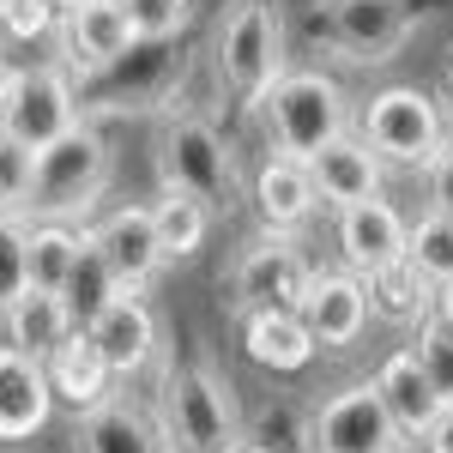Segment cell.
<instances>
[{"label":"cell","mask_w":453,"mask_h":453,"mask_svg":"<svg viewBox=\"0 0 453 453\" xmlns=\"http://www.w3.org/2000/svg\"><path fill=\"white\" fill-rule=\"evenodd\" d=\"M55 12H73V6H91V0H49Z\"/></svg>","instance_id":"40"},{"label":"cell","mask_w":453,"mask_h":453,"mask_svg":"<svg viewBox=\"0 0 453 453\" xmlns=\"http://www.w3.org/2000/svg\"><path fill=\"white\" fill-rule=\"evenodd\" d=\"M314 181L303 164H290V157H266L260 175H254V218H260V230L266 236H296L303 224L314 218Z\"/></svg>","instance_id":"20"},{"label":"cell","mask_w":453,"mask_h":453,"mask_svg":"<svg viewBox=\"0 0 453 453\" xmlns=\"http://www.w3.org/2000/svg\"><path fill=\"white\" fill-rule=\"evenodd\" d=\"M260 121H266L273 157L309 164V157H320L333 140L350 134V97H345L339 79L303 67V73H284L279 85L260 97Z\"/></svg>","instance_id":"1"},{"label":"cell","mask_w":453,"mask_h":453,"mask_svg":"<svg viewBox=\"0 0 453 453\" xmlns=\"http://www.w3.org/2000/svg\"><path fill=\"white\" fill-rule=\"evenodd\" d=\"M79 242H85V230H73V224H25V279H31V290L61 296L73 260H79Z\"/></svg>","instance_id":"25"},{"label":"cell","mask_w":453,"mask_h":453,"mask_svg":"<svg viewBox=\"0 0 453 453\" xmlns=\"http://www.w3.org/2000/svg\"><path fill=\"white\" fill-rule=\"evenodd\" d=\"M236 453H273V448H260V441H242V448H236Z\"/></svg>","instance_id":"41"},{"label":"cell","mask_w":453,"mask_h":453,"mask_svg":"<svg viewBox=\"0 0 453 453\" xmlns=\"http://www.w3.org/2000/svg\"><path fill=\"white\" fill-rule=\"evenodd\" d=\"M31 151L25 145H12L6 134H0V218H25V206H31Z\"/></svg>","instance_id":"33"},{"label":"cell","mask_w":453,"mask_h":453,"mask_svg":"<svg viewBox=\"0 0 453 453\" xmlns=\"http://www.w3.org/2000/svg\"><path fill=\"white\" fill-rule=\"evenodd\" d=\"M12 73H19V61H12V42H6V36H0V91H6V85H12Z\"/></svg>","instance_id":"39"},{"label":"cell","mask_w":453,"mask_h":453,"mask_svg":"<svg viewBox=\"0 0 453 453\" xmlns=\"http://www.w3.org/2000/svg\"><path fill=\"white\" fill-rule=\"evenodd\" d=\"M405 211L393 200H363V206L339 211V254H345V273L357 279H375L387 266L405 260Z\"/></svg>","instance_id":"14"},{"label":"cell","mask_w":453,"mask_h":453,"mask_svg":"<svg viewBox=\"0 0 453 453\" xmlns=\"http://www.w3.org/2000/svg\"><path fill=\"white\" fill-rule=\"evenodd\" d=\"M375 399H381V411L393 418V429H399V441L411 448V441H423L429 435V423L441 418L448 405H441V393L429 387V375L418 369V357L411 350H393L381 369H375Z\"/></svg>","instance_id":"17"},{"label":"cell","mask_w":453,"mask_h":453,"mask_svg":"<svg viewBox=\"0 0 453 453\" xmlns=\"http://www.w3.org/2000/svg\"><path fill=\"white\" fill-rule=\"evenodd\" d=\"M42 375H49V393H55V399H67L73 411H97V405L109 399V381H115V375H109V363L97 357V345H91L85 333H73L67 345L42 363Z\"/></svg>","instance_id":"23"},{"label":"cell","mask_w":453,"mask_h":453,"mask_svg":"<svg viewBox=\"0 0 453 453\" xmlns=\"http://www.w3.org/2000/svg\"><path fill=\"white\" fill-rule=\"evenodd\" d=\"M303 279H309V266H303V254L290 236H254L242 248V260H236V273H230V309L242 314H260V309H296V296H303Z\"/></svg>","instance_id":"11"},{"label":"cell","mask_w":453,"mask_h":453,"mask_svg":"<svg viewBox=\"0 0 453 453\" xmlns=\"http://www.w3.org/2000/svg\"><path fill=\"white\" fill-rule=\"evenodd\" d=\"M448 104H453V55H448Z\"/></svg>","instance_id":"42"},{"label":"cell","mask_w":453,"mask_h":453,"mask_svg":"<svg viewBox=\"0 0 453 453\" xmlns=\"http://www.w3.org/2000/svg\"><path fill=\"white\" fill-rule=\"evenodd\" d=\"M73 453H170L164 429L151 411L127 405V399H104L97 411L73 423Z\"/></svg>","instance_id":"21"},{"label":"cell","mask_w":453,"mask_h":453,"mask_svg":"<svg viewBox=\"0 0 453 453\" xmlns=\"http://www.w3.org/2000/svg\"><path fill=\"white\" fill-rule=\"evenodd\" d=\"M188 73V55L181 42H145L134 36L115 61L91 73H73V97H79V115L97 121V115H145V109H164L175 97Z\"/></svg>","instance_id":"2"},{"label":"cell","mask_w":453,"mask_h":453,"mask_svg":"<svg viewBox=\"0 0 453 453\" xmlns=\"http://www.w3.org/2000/svg\"><path fill=\"white\" fill-rule=\"evenodd\" d=\"M25 218H0V314L25 296Z\"/></svg>","instance_id":"34"},{"label":"cell","mask_w":453,"mask_h":453,"mask_svg":"<svg viewBox=\"0 0 453 453\" xmlns=\"http://www.w3.org/2000/svg\"><path fill=\"white\" fill-rule=\"evenodd\" d=\"M242 350L260 363V369H309L314 363V339L309 326L296 320V309H260L242 320Z\"/></svg>","instance_id":"24"},{"label":"cell","mask_w":453,"mask_h":453,"mask_svg":"<svg viewBox=\"0 0 453 453\" xmlns=\"http://www.w3.org/2000/svg\"><path fill=\"white\" fill-rule=\"evenodd\" d=\"M115 296H121V284H115L109 260L91 248V236H85V242H79V260H73V273H67V284H61V309H67V320L85 333Z\"/></svg>","instance_id":"26"},{"label":"cell","mask_w":453,"mask_h":453,"mask_svg":"<svg viewBox=\"0 0 453 453\" xmlns=\"http://www.w3.org/2000/svg\"><path fill=\"white\" fill-rule=\"evenodd\" d=\"M79 97H73V73L67 67H19L12 85L0 91V134L25 151H49L55 140H67L79 127Z\"/></svg>","instance_id":"8"},{"label":"cell","mask_w":453,"mask_h":453,"mask_svg":"<svg viewBox=\"0 0 453 453\" xmlns=\"http://www.w3.org/2000/svg\"><path fill=\"white\" fill-rule=\"evenodd\" d=\"M49 42L61 49V61H55V67L91 73V67H104V61H115V55L134 42V25H127V12H121L115 0H91V6L61 12V25H55Z\"/></svg>","instance_id":"15"},{"label":"cell","mask_w":453,"mask_h":453,"mask_svg":"<svg viewBox=\"0 0 453 453\" xmlns=\"http://www.w3.org/2000/svg\"><path fill=\"white\" fill-rule=\"evenodd\" d=\"M85 236H91V248L109 260V273H115V284H121L127 296H140L145 284L170 266L164 248H157V230H151V206H115L109 218H97Z\"/></svg>","instance_id":"13"},{"label":"cell","mask_w":453,"mask_h":453,"mask_svg":"<svg viewBox=\"0 0 453 453\" xmlns=\"http://www.w3.org/2000/svg\"><path fill=\"white\" fill-rule=\"evenodd\" d=\"M369 284V309H381V314H399V320H418V314H429V284L399 260V266H387V273H375V279H363Z\"/></svg>","instance_id":"29"},{"label":"cell","mask_w":453,"mask_h":453,"mask_svg":"<svg viewBox=\"0 0 453 453\" xmlns=\"http://www.w3.org/2000/svg\"><path fill=\"white\" fill-rule=\"evenodd\" d=\"M157 170H164V188L200 200L206 211H230L242 194L236 151L206 115H170V127L157 140Z\"/></svg>","instance_id":"6"},{"label":"cell","mask_w":453,"mask_h":453,"mask_svg":"<svg viewBox=\"0 0 453 453\" xmlns=\"http://www.w3.org/2000/svg\"><path fill=\"white\" fill-rule=\"evenodd\" d=\"M309 36L320 42V49H326V55H333V25H326V12H320V6L309 12Z\"/></svg>","instance_id":"38"},{"label":"cell","mask_w":453,"mask_h":453,"mask_svg":"<svg viewBox=\"0 0 453 453\" xmlns=\"http://www.w3.org/2000/svg\"><path fill=\"white\" fill-rule=\"evenodd\" d=\"M314 181V200L320 206H363V200H381V157L369 151V145L357 140V134H345V140H333L320 157H309L303 164Z\"/></svg>","instance_id":"18"},{"label":"cell","mask_w":453,"mask_h":453,"mask_svg":"<svg viewBox=\"0 0 453 453\" xmlns=\"http://www.w3.org/2000/svg\"><path fill=\"white\" fill-rule=\"evenodd\" d=\"M333 25V55L350 67H381L411 36V0H320Z\"/></svg>","instance_id":"10"},{"label":"cell","mask_w":453,"mask_h":453,"mask_svg":"<svg viewBox=\"0 0 453 453\" xmlns=\"http://www.w3.org/2000/svg\"><path fill=\"white\" fill-rule=\"evenodd\" d=\"M423 453H453V405L441 418L429 423V435H423Z\"/></svg>","instance_id":"36"},{"label":"cell","mask_w":453,"mask_h":453,"mask_svg":"<svg viewBox=\"0 0 453 453\" xmlns=\"http://www.w3.org/2000/svg\"><path fill=\"white\" fill-rule=\"evenodd\" d=\"M61 12L49 0H0V36L6 42H49Z\"/></svg>","instance_id":"32"},{"label":"cell","mask_w":453,"mask_h":453,"mask_svg":"<svg viewBox=\"0 0 453 453\" xmlns=\"http://www.w3.org/2000/svg\"><path fill=\"white\" fill-rule=\"evenodd\" d=\"M211 61L224 91L242 109H260V97L279 85L284 73V12L279 0H230L218 31H211Z\"/></svg>","instance_id":"4"},{"label":"cell","mask_w":453,"mask_h":453,"mask_svg":"<svg viewBox=\"0 0 453 453\" xmlns=\"http://www.w3.org/2000/svg\"><path fill=\"white\" fill-rule=\"evenodd\" d=\"M357 140L369 145L381 164L429 170V157L448 145V121H441V109H435V97L423 85H387V91H375L363 104Z\"/></svg>","instance_id":"7"},{"label":"cell","mask_w":453,"mask_h":453,"mask_svg":"<svg viewBox=\"0 0 453 453\" xmlns=\"http://www.w3.org/2000/svg\"><path fill=\"white\" fill-rule=\"evenodd\" d=\"M405 266H411L429 290L453 284V224H448V218L423 211L418 224L405 230Z\"/></svg>","instance_id":"28"},{"label":"cell","mask_w":453,"mask_h":453,"mask_svg":"<svg viewBox=\"0 0 453 453\" xmlns=\"http://www.w3.org/2000/svg\"><path fill=\"white\" fill-rule=\"evenodd\" d=\"M405 350L418 357V369L429 375V387L441 393V405H453V333L435 326V314H418V339Z\"/></svg>","instance_id":"31"},{"label":"cell","mask_w":453,"mask_h":453,"mask_svg":"<svg viewBox=\"0 0 453 453\" xmlns=\"http://www.w3.org/2000/svg\"><path fill=\"white\" fill-rule=\"evenodd\" d=\"M49 411H55V393H49V375L42 363L19 357L12 345H0V441H31L49 429Z\"/></svg>","instance_id":"19"},{"label":"cell","mask_w":453,"mask_h":453,"mask_svg":"<svg viewBox=\"0 0 453 453\" xmlns=\"http://www.w3.org/2000/svg\"><path fill=\"white\" fill-rule=\"evenodd\" d=\"M369 284L357 273H309L303 279V296H296V320L309 326L314 350H345L369 333Z\"/></svg>","instance_id":"12"},{"label":"cell","mask_w":453,"mask_h":453,"mask_svg":"<svg viewBox=\"0 0 453 453\" xmlns=\"http://www.w3.org/2000/svg\"><path fill=\"white\" fill-rule=\"evenodd\" d=\"M115 6L145 42H181V31L194 25V0H115Z\"/></svg>","instance_id":"30"},{"label":"cell","mask_w":453,"mask_h":453,"mask_svg":"<svg viewBox=\"0 0 453 453\" xmlns=\"http://www.w3.org/2000/svg\"><path fill=\"white\" fill-rule=\"evenodd\" d=\"M109 170H115V151H109L104 127L79 121L67 140L36 151L25 218H36V224H73V218H85V211L97 206V194L109 188Z\"/></svg>","instance_id":"5"},{"label":"cell","mask_w":453,"mask_h":453,"mask_svg":"<svg viewBox=\"0 0 453 453\" xmlns=\"http://www.w3.org/2000/svg\"><path fill=\"white\" fill-rule=\"evenodd\" d=\"M151 230H157L164 260H188V254H200V248H206L211 211L200 206V200H188V194L164 188V200H151Z\"/></svg>","instance_id":"27"},{"label":"cell","mask_w":453,"mask_h":453,"mask_svg":"<svg viewBox=\"0 0 453 453\" xmlns=\"http://www.w3.org/2000/svg\"><path fill=\"white\" fill-rule=\"evenodd\" d=\"M0 320H6V345L19 350V357H31V363H49L79 333L67 320V309H61V296L31 290V284H25V296H12V309L0 314Z\"/></svg>","instance_id":"22"},{"label":"cell","mask_w":453,"mask_h":453,"mask_svg":"<svg viewBox=\"0 0 453 453\" xmlns=\"http://www.w3.org/2000/svg\"><path fill=\"white\" fill-rule=\"evenodd\" d=\"M157 429H164L170 453H236L242 448L236 393L206 363H188V369L164 375V387H157Z\"/></svg>","instance_id":"3"},{"label":"cell","mask_w":453,"mask_h":453,"mask_svg":"<svg viewBox=\"0 0 453 453\" xmlns=\"http://www.w3.org/2000/svg\"><path fill=\"white\" fill-rule=\"evenodd\" d=\"M429 314H435V326H441V333H453V284L429 290Z\"/></svg>","instance_id":"37"},{"label":"cell","mask_w":453,"mask_h":453,"mask_svg":"<svg viewBox=\"0 0 453 453\" xmlns=\"http://www.w3.org/2000/svg\"><path fill=\"white\" fill-rule=\"evenodd\" d=\"M85 339L97 345V357L109 363V375H140L145 363L157 357V314L145 296H115L91 326H85Z\"/></svg>","instance_id":"16"},{"label":"cell","mask_w":453,"mask_h":453,"mask_svg":"<svg viewBox=\"0 0 453 453\" xmlns=\"http://www.w3.org/2000/svg\"><path fill=\"white\" fill-rule=\"evenodd\" d=\"M309 453H405V441L381 411L375 387L350 381L309 418Z\"/></svg>","instance_id":"9"},{"label":"cell","mask_w":453,"mask_h":453,"mask_svg":"<svg viewBox=\"0 0 453 453\" xmlns=\"http://www.w3.org/2000/svg\"><path fill=\"white\" fill-rule=\"evenodd\" d=\"M423 175H429V211L453 224V134H448V145L429 157V170H423Z\"/></svg>","instance_id":"35"}]
</instances>
